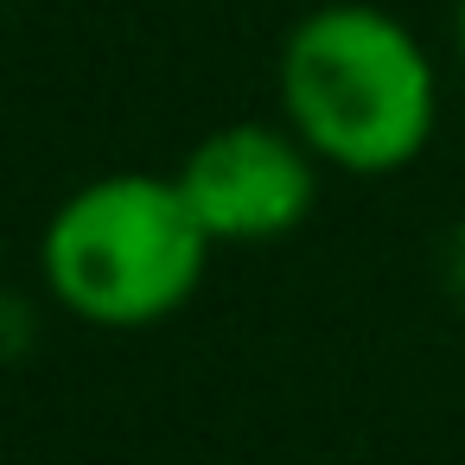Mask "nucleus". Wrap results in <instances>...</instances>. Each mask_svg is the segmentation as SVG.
I'll list each match as a JSON object with an SVG mask.
<instances>
[{"label": "nucleus", "instance_id": "2", "mask_svg": "<svg viewBox=\"0 0 465 465\" xmlns=\"http://www.w3.org/2000/svg\"><path fill=\"white\" fill-rule=\"evenodd\" d=\"M211 236L192 217L179 179L109 173L77 185L39 242L52 300L103 331H141L173 319L204 281Z\"/></svg>", "mask_w": 465, "mask_h": 465}, {"label": "nucleus", "instance_id": "3", "mask_svg": "<svg viewBox=\"0 0 465 465\" xmlns=\"http://www.w3.org/2000/svg\"><path fill=\"white\" fill-rule=\"evenodd\" d=\"M173 179L211 242H268L312 211V153L293 128L268 122L204 134Z\"/></svg>", "mask_w": 465, "mask_h": 465}, {"label": "nucleus", "instance_id": "1", "mask_svg": "<svg viewBox=\"0 0 465 465\" xmlns=\"http://www.w3.org/2000/svg\"><path fill=\"white\" fill-rule=\"evenodd\" d=\"M281 109L312 160L382 179L433 141L440 84L420 39L395 14L331 0L281 45Z\"/></svg>", "mask_w": 465, "mask_h": 465}, {"label": "nucleus", "instance_id": "4", "mask_svg": "<svg viewBox=\"0 0 465 465\" xmlns=\"http://www.w3.org/2000/svg\"><path fill=\"white\" fill-rule=\"evenodd\" d=\"M459 52H465V0H459Z\"/></svg>", "mask_w": 465, "mask_h": 465}]
</instances>
